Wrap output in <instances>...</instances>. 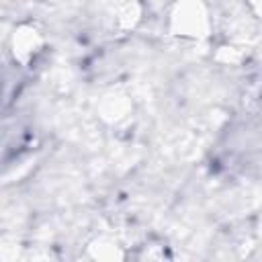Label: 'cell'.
<instances>
[{
    "label": "cell",
    "instance_id": "obj_1",
    "mask_svg": "<svg viewBox=\"0 0 262 262\" xmlns=\"http://www.w3.org/2000/svg\"><path fill=\"white\" fill-rule=\"evenodd\" d=\"M90 262H119V256H117V250L106 248V246H100L98 254H92L90 256Z\"/></svg>",
    "mask_w": 262,
    "mask_h": 262
},
{
    "label": "cell",
    "instance_id": "obj_2",
    "mask_svg": "<svg viewBox=\"0 0 262 262\" xmlns=\"http://www.w3.org/2000/svg\"><path fill=\"white\" fill-rule=\"evenodd\" d=\"M254 10L258 12V16L262 18V4H254Z\"/></svg>",
    "mask_w": 262,
    "mask_h": 262
}]
</instances>
